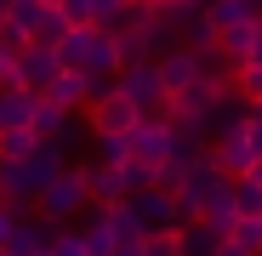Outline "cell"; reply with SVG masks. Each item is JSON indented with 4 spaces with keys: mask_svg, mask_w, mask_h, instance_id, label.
<instances>
[{
    "mask_svg": "<svg viewBox=\"0 0 262 256\" xmlns=\"http://www.w3.org/2000/svg\"><path fill=\"white\" fill-rule=\"evenodd\" d=\"M143 256H183V234H177V228H154V234H143Z\"/></svg>",
    "mask_w": 262,
    "mask_h": 256,
    "instance_id": "cell-22",
    "label": "cell"
},
{
    "mask_svg": "<svg viewBox=\"0 0 262 256\" xmlns=\"http://www.w3.org/2000/svg\"><path fill=\"white\" fill-rule=\"evenodd\" d=\"M256 29H262V6H256Z\"/></svg>",
    "mask_w": 262,
    "mask_h": 256,
    "instance_id": "cell-36",
    "label": "cell"
},
{
    "mask_svg": "<svg viewBox=\"0 0 262 256\" xmlns=\"http://www.w3.org/2000/svg\"><path fill=\"white\" fill-rule=\"evenodd\" d=\"M46 97H52V103H63V108L74 114V108L92 103V80H85L80 68H57V74H52V85H46Z\"/></svg>",
    "mask_w": 262,
    "mask_h": 256,
    "instance_id": "cell-15",
    "label": "cell"
},
{
    "mask_svg": "<svg viewBox=\"0 0 262 256\" xmlns=\"http://www.w3.org/2000/svg\"><path fill=\"white\" fill-rule=\"evenodd\" d=\"M34 256H52V245H46V250H34Z\"/></svg>",
    "mask_w": 262,
    "mask_h": 256,
    "instance_id": "cell-35",
    "label": "cell"
},
{
    "mask_svg": "<svg viewBox=\"0 0 262 256\" xmlns=\"http://www.w3.org/2000/svg\"><path fill=\"white\" fill-rule=\"evenodd\" d=\"M52 74H57V52L40 46V40H29V46L17 52V74H12V85H23V91H46Z\"/></svg>",
    "mask_w": 262,
    "mask_h": 256,
    "instance_id": "cell-10",
    "label": "cell"
},
{
    "mask_svg": "<svg viewBox=\"0 0 262 256\" xmlns=\"http://www.w3.org/2000/svg\"><path fill=\"white\" fill-rule=\"evenodd\" d=\"M245 63H262V29L251 34V52H245Z\"/></svg>",
    "mask_w": 262,
    "mask_h": 256,
    "instance_id": "cell-32",
    "label": "cell"
},
{
    "mask_svg": "<svg viewBox=\"0 0 262 256\" xmlns=\"http://www.w3.org/2000/svg\"><path fill=\"white\" fill-rule=\"evenodd\" d=\"M177 234H183V256H211L216 245H223V239H216V234H211L205 222H183Z\"/></svg>",
    "mask_w": 262,
    "mask_h": 256,
    "instance_id": "cell-21",
    "label": "cell"
},
{
    "mask_svg": "<svg viewBox=\"0 0 262 256\" xmlns=\"http://www.w3.org/2000/svg\"><path fill=\"white\" fill-rule=\"evenodd\" d=\"M245 177H251V182H262V154L251 159V171H245Z\"/></svg>",
    "mask_w": 262,
    "mask_h": 256,
    "instance_id": "cell-34",
    "label": "cell"
},
{
    "mask_svg": "<svg viewBox=\"0 0 262 256\" xmlns=\"http://www.w3.org/2000/svg\"><path fill=\"white\" fill-rule=\"evenodd\" d=\"M125 143H131V154H137V159L165 165L171 154H177V125H171V120H148V114H143V120L125 131Z\"/></svg>",
    "mask_w": 262,
    "mask_h": 256,
    "instance_id": "cell-6",
    "label": "cell"
},
{
    "mask_svg": "<svg viewBox=\"0 0 262 256\" xmlns=\"http://www.w3.org/2000/svg\"><path fill=\"white\" fill-rule=\"evenodd\" d=\"M154 68H160V80H165V91H171V97H177L183 85H194V80L205 74V63H200L188 46H165V52L154 57Z\"/></svg>",
    "mask_w": 262,
    "mask_h": 256,
    "instance_id": "cell-12",
    "label": "cell"
},
{
    "mask_svg": "<svg viewBox=\"0 0 262 256\" xmlns=\"http://www.w3.org/2000/svg\"><path fill=\"white\" fill-rule=\"evenodd\" d=\"M125 199H131V217H137L143 234H154V228H183L177 194H165V188H143V194H125Z\"/></svg>",
    "mask_w": 262,
    "mask_h": 256,
    "instance_id": "cell-7",
    "label": "cell"
},
{
    "mask_svg": "<svg viewBox=\"0 0 262 256\" xmlns=\"http://www.w3.org/2000/svg\"><path fill=\"white\" fill-rule=\"evenodd\" d=\"M85 211V182H80V165H63L57 177L34 194V217L40 222H52V228H63L69 217H80Z\"/></svg>",
    "mask_w": 262,
    "mask_h": 256,
    "instance_id": "cell-3",
    "label": "cell"
},
{
    "mask_svg": "<svg viewBox=\"0 0 262 256\" xmlns=\"http://www.w3.org/2000/svg\"><path fill=\"white\" fill-rule=\"evenodd\" d=\"M6 6H12V0H0V12H6Z\"/></svg>",
    "mask_w": 262,
    "mask_h": 256,
    "instance_id": "cell-37",
    "label": "cell"
},
{
    "mask_svg": "<svg viewBox=\"0 0 262 256\" xmlns=\"http://www.w3.org/2000/svg\"><path fill=\"white\" fill-rule=\"evenodd\" d=\"M205 0H154V12L160 17H188V12H200Z\"/></svg>",
    "mask_w": 262,
    "mask_h": 256,
    "instance_id": "cell-30",
    "label": "cell"
},
{
    "mask_svg": "<svg viewBox=\"0 0 262 256\" xmlns=\"http://www.w3.org/2000/svg\"><path fill=\"white\" fill-rule=\"evenodd\" d=\"M125 12H131V0H92V23L97 29H120Z\"/></svg>",
    "mask_w": 262,
    "mask_h": 256,
    "instance_id": "cell-26",
    "label": "cell"
},
{
    "mask_svg": "<svg viewBox=\"0 0 262 256\" xmlns=\"http://www.w3.org/2000/svg\"><path fill=\"white\" fill-rule=\"evenodd\" d=\"M80 239H85V256H108V250H114V228H108V217H103V205H92V222L80 228Z\"/></svg>",
    "mask_w": 262,
    "mask_h": 256,
    "instance_id": "cell-17",
    "label": "cell"
},
{
    "mask_svg": "<svg viewBox=\"0 0 262 256\" xmlns=\"http://www.w3.org/2000/svg\"><path fill=\"white\" fill-rule=\"evenodd\" d=\"M52 256H85V239H80L74 228H57V234H52Z\"/></svg>",
    "mask_w": 262,
    "mask_h": 256,
    "instance_id": "cell-28",
    "label": "cell"
},
{
    "mask_svg": "<svg viewBox=\"0 0 262 256\" xmlns=\"http://www.w3.org/2000/svg\"><path fill=\"white\" fill-rule=\"evenodd\" d=\"M29 217V205H12V199H0V245H6L12 234H17V222Z\"/></svg>",
    "mask_w": 262,
    "mask_h": 256,
    "instance_id": "cell-27",
    "label": "cell"
},
{
    "mask_svg": "<svg viewBox=\"0 0 262 256\" xmlns=\"http://www.w3.org/2000/svg\"><path fill=\"white\" fill-rule=\"evenodd\" d=\"M228 239L239 245V250H251V256H262V211H245V217L228 228Z\"/></svg>",
    "mask_w": 262,
    "mask_h": 256,
    "instance_id": "cell-18",
    "label": "cell"
},
{
    "mask_svg": "<svg viewBox=\"0 0 262 256\" xmlns=\"http://www.w3.org/2000/svg\"><path fill=\"white\" fill-rule=\"evenodd\" d=\"M52 6H57L74 29H80V23H92V0H52Z\"/></svg>",
    "mask_w": 262,
    "mask_h": 256,
    "instance_id": "cell-29",
    "label": "cell"
},
{
    "mask_svg": "<svg viewBox=\"0 0 262 256\" xmlns=\"http://www.w3.org/2000/svg\"><path fill=\"white\" fill-rule=\"evenodd\" d=\"M114 85L131 97L137 114H148V120H165V114H171V91H165V80H160L154 63H125V68L114 74Z\"/></svg>",
    "mask_w": 262,
    "mask_h": 256,
    "instance_id": "cell-4",
    "label": "cell"
},
{
    "mask_svg": "<svg viewBox=\"0 0 262 256\" xmlns=\"http://www.w3.org/2000/svg\"><path fill=\"white\" fill-rule=\"evenodd\" d=\"M211 256H251V250H239V245H234V239H223V245H216V250H211Z\"/></svg>",
    "mask_w": 262,
    "mask_h": 256,
    "instance_id": "cell-33",
    "label": "cell"
},
{
    "mask_svg": "<svg viewBox=\"0 0 262 256\" xmlns=\"http://www.w3.org/2000/svg\"><path fill=\"white\" fill-rule=\"evenodd\" d=\"M92 137H97V159H103V165H120V159L131 154L125 131H92Z\"/></svg>",
    "mask_w": 262,
    "mask_h": 256,
    "instance_id": "cell-25",
    "label": "cell"
},
{
    "mask_svg": "<svg viewBox=\"0 0 262 256\" xmlns=\"http://www.w3.org/2000/svg\"><path fill=\"white\" fill-rule=\"evenodd\" d=\"M114 40H120V63H154L171 46V29H165V17L154 6H137V0H131V12L114 29Z\"/></svg>",
    "mask_w": 262,
    "mask_h": 256,
    "instance_id": "cell-1",
    "label": "cell"
},
{
    "mask_svg": "<svg viewBox=\"0 0 262 256\" xmlns=\"http://www.w3.org/2000/svg\"><path fill=\"white\" fill-rule=\"evenodd\" d=\"M125 63H120V40L114 29H97V23H85V46H80V74L85 80H114Z\"/></svg>",
    "mask_w": 262,
    "mask_h": 256,
    "instance_id": "cell-5",
    "label": "cell"
},
{
    "mask_svg": "<svg viewBox=\"0 0 262 256\" xmlns=\"http://www.w3.org/2000/svg\"><path fill=\"white\" fill-rule=\"evenodd\" d=\"M34 97H40V91H23V85H0V131H12V125H29Z\"/></svg>",
    "mask_w": 262,
    "mask_h": 256,
    "instance_id": "cell-16",
    "label": "cell"
},
{
    "mask_svg": "<svg viewBox=\"0 0 262 256\" xmlns=\"http://www.w3.org/2000/svg\"><path fill=\"white\" fill-rule=\"evenodd\" d=\"M69 29H74V23H69V17L52 6V0H46V12H40V23H34V34H29V40H40V46H57Z\"/></svg>",
    "mask_w": 262,
    "mask_h": 256,
    "instance_id": "cell-19",
    "label": "cell"
},
{
    "mask_svg": "<svg viewBox=\"0 0 262 256\" xmlns=\"http://www.w3.org/2000/svg\"><path fill=\"white\" fill-rule=\"evenodd\" d=\"M85 114H92V131H131V125L143 120L120 85H114V91H103V97H92V103H85Z\"/></svg>",
    "mask_w": 262,
    "mask_h": 256,
    "instance_id": "cell-11",
    "label": "cell"
},
{
    "mask_svg": "<svg viewBox=\"0 0 262 256\" xmlns=\"http://www.w3.org/2000/svg\"><path fill=\"white\" fill-rule=\"evenodd\" d=\"M211 159H216V171H223V177H245V171H251L256 148H251V137H245V114H239L234 125H223V137H216Z\"/></svg>",
    "mask_w": 262,
    "mask_h": 256,
    "instance_id": "cell-8",
    "label": "cell"
},
{
    "mask_svg": "<svg viewBox=\"0 0 262 256\" xmlns=\"http://www.w3.org/2000/svg\"><path fill=\"white\" fill-rule=\"evenodd\" d=\"M12 74H17V52L0 46V85H12Z\"/></svg>",
    "mask_w": 262,
    "mask_h": 256,
    "instance_id": "cell-31",
    "label": "cell"
},
{
    "mask_svg": "<svg viewBox=\"0 0 262 256\" xmlns=\"http://www.w3.org/2000/svg\"><path fill=\"white\" fill-rule=\"evenodd\" d=\"M34 143H40V137L29 131V125H12V131H0V159H23Z\"/></svg>",
    "mask_w": 262,
    "mask_h": 256,
    "instance_id": "cell-23",
    "label": "cell"
},
{
    "mask_svg": "<svg viewBox=\"0 0 262 256\" xmlns=\"http://www.w3.org/2000/svg\"><path fill=\"white\" fill-rule=\"evenodd\" d=\"M228 97H234V68H205L194 85H183V91L171 97V114H165V120H200V125H205Z\"/></svg>",
    "mask_w": 262,
    "mask_h": 256,
    "instance_id": "cell-2",
    "label": "cell"
},
{
    "mask_svg": "<svg viewBox=\"0 0 262 256\" xmlns=\"http://www.w3.org/2000/svg\"><path fill=\"white\" fill-rule=\"evenodd\" d=\"M120 182H125V194L154 188V165H148V159H137V154H125V159H120Z\"/></svg>",
    "mask_w": 262,
    "mask_h": 256,
    "instance_id": "cell-20",
    "label": "cell"
},
{
    "mask_svg": "<svg viewBox=\"0 0 262 256\" xmlns=\"http://www.w3.org/2000/svg\"><path fill=\"white\" fill-rule=\"evenodd\" d=\"M80 182H85V205H114V199H125L120 165H103V159H92V165H80Z\"/></svg>",
    "mask_w": 262,
    "mask_h": 256,
    "instance_id": "cell-13",
    "label": "cell"
},
{
    "mask_svg": "<svg viewBox=\"0 0 262 256\" xmlns=\"http://www.w3.org/2000/svg\"><path fill=\"white\" fill-rule=\"evenodd\" d=\"M256 6H262V0H205V6H200V17H205L216 34H228V29L256 23Z\"/></svg>",
    "mask_w": 262,
    "mask_h": 256,
    "instance_id": "cell-14",
    "label": "cell"
},
{
    "mask_svg": "<svg viewBox=\"0 0 262 256\" xmlns=\"http://www.w3.org/2000/svg\"><path fill=\"white\" fill-rule=\"evenodd\" d=\"M234 91H239L245 103L262 97V63H234Z\"/></svg>",
    "mask_w": 262,
    "mask_h": 256,
    "instance_id": "cell-24",
    "label": "cell"
},
{
    "mask_svg": "<svg viewBox=\"0 0 262 256\" xmlns=\"http://www.w3.org/2000/svg\"><path fill=\"white\" fill-rule=\"evenodd\" d=\"M137 6H154V0H137Z\"/></svg>",
    "mask_w": 262,
    "mask_h": 256,
    "instance_id": "cell-38",
    "label": "cell"
},
{
    "mask_svg": "<svg viewBox=\"0 0 262 256\" xmlns=\"http://www.w3.org/2000/svg\"><path fill=\"white\" fill-rule=\"evenodd\" d=\"M194 222H205L216 239H228V228L239 222V199H234V177H223V182H216L205 199H200V217Z\"/></svg>",
    "mask_w": 262,
    "mask_h": 256,
    "instance_id": "cell-9",
    "label": "cell"
}]
</instances>
